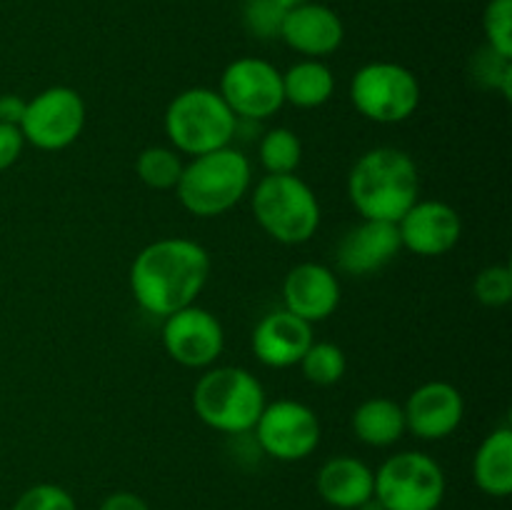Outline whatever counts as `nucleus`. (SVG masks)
<instances>
[{"label":"nucleus","mask_w":512,"mask_h":510,"mask_svg":"<svg viewBox=\"0 0 512 510\" xmlns=\"http://www.w3.org/2000/svg\"><path fill=\"white\" fill-rule=\"evenodd\" d=\"M210 255L190 238H160L145 245L130 265V290L145 313L168 318L195 305L208 285Z\"/></svg>","instance_id":"f257e3e1"},{"label":"nucleus","mask_w":512,"mask_h":510,"mask_svg":"<svg viewBox=\"0 0 512 510\" xmlns=\"http://www.w3.org/2000/svg\"><path fill=\"white\" fill-rule=\"evenodd\" d=\"M420 195L418 165L405 150L373 148L348 175V198L363 220L398 223Z\"/></svg>","instance_id":"f03ea898"},{"label":"nucleus","mask_w":512,"mask_h":510,"mask_svg":"<svg viewBox=\"0 0 512 510\" xmlns=\"http://www.w3.org/2000/svg\"><path fill=\"white\" fill-rule=\"evenodd\" d=\"M250 183V160L228 145L190 158V163L183 165L175 193L180 205L195 218H218L248 195Z\"/></svg>","instance_id":"7ed1b4c3"},{"label":"nucleus","mask_w":512,"mask_h":510,"mask_svg":"<svg viewBox=\"0 0 512 510\" xmlns=\"http://www.w3.org/2000/svg\"><path fill=\"white\" fill-rule=\"evenodd\" d=\"M265 403L268 400L260 380L238 365L208 368L193 390L195 415L223 435L250 433Z\"/></svg>","instance_id":"20e7f679"},{"label":"nucleus","mask_w":512,"mask_h":510,"mask_svg":"<svg viewBox=\"0 0 512 510\" xmlns=\"http://www.w3.org/2000/svg\"><path fill=\"white\" fill-rule=\"evenodd\" d=\"M238 123L233 110L213 88L183 90L170 100L163 115L170 148L190 158L228 148L238 133Z\"/></svg>","instance_id":"39448f33"},{"label":"nucleus","mask_w":512,"mask_h":510,"mask_svg":"<svg viewBox=\"0 0 512 510\" xmlns=\"http://www.w3.org/2000/svg\"><path fill=\"white\" fill-rule=\"evenodd\" d=\"M253 215L260 228L283 245L313 240L323 218L318 195L295 173L265 175L253 190Z\"/></svg>","instance_id":"423d86ee"},{"label":"nucleus","mask_w":512,"mask_h":510,"mask_svg":"<svg viewBox=\"0 0 512 510\" xmlns=\"http://www.w3.org/2000/svg\"><path fill=\"white\" fill-rule=\"evenodd\" d=\"M350 100L363 118L395 125L413 118L420 105V83L415 73L393 60H373L355 70Z\"/></svg>","instance_id":"0eeeda50"},{"label":"nucleus","mask_w":512,"mask_h":510,"mask_svg":"<svg viewBox=\"0 0 512 510\" xmlns=\"http://www.w3.org/2000/svg\"><path fill=\"white\" fill-rule=\"evenodd\" d=\"M375 500L385 510H438L445 498V473L420 450H403L375 470Z\"/></svg>","instance_id":"6e6552de"},{"label":"nucleus","mask_w":512,"mask_h":510,"mask_svg":"<svg viewBox=\"0 0 512 510\" xmlns=\"http://www.w3.org/2000/svg\"><path fill=\"white\" fill-rule=\"evenodd\" d=\"M85 128V100L68 85H53L28 100L20 120V133L38 150H65Z\"/></svg>","instance_id":"1a4fd4ad"},{"label":"nucleus","mask_w":512,"mask_h":510,"mask_svg":"<svg viewBox=\"0 0 512 510\" xmlns=\"http://www.w3.org/2000/svg\"><path fill=\"white\" fill-rule=\"evenodd\" d=\"M220 98L238 120H268L285 105L283 73L270 60L243 55L225 65L220 75Z\"/></svg>","instance_id":"9d476101"},{"label":"nucleus","mask_w":512,"mask_h":510,"mask_svg":"<svg viewBox=\"0 0 512 510\" xmlns=\"http://www.w3.org/2000/svg\"><path fill=\"white\" fill-rule=\"evenodd\" d=\"M250 433L255 435L260 453L283 463H298L320 445V420L315 410L300 400L283 398L265 403Z\"/></svg>","instance_id":"9b49d317"},{"label":"nucleus","mask_w":512,"mask_h":510,"mask_svg":"<svg viewBox=\"0 0 512 510\" xmlns=\"http://www.w3.org/2000/svg\"><path fill=\"white\" fill-rule=\"evenodd\" d=\"M163 348L183 368H210L223 355L225 330L210 310L188 305L163 318Z\"/></svg>","instance_id":"f8f14e48"},{"label":"nucleus","mask_w":512,"mask_h":510,"mask_svg":"<svg viewBox=\"0 0 512 510\" xmlns=\"http://www.w3.org/2000/svg\"><path fill=\"white\" fill-rule=\"evenodd\" d=\"M395 225L403 248L420 258H440L450 253L463 235L460 213L443 200L418 198Z\"/></svg>","instance_id":"ddd939ff"},{"label":"nucleus","mask_w":512,"mask_h":510,"mask_svg":"<svg viewBox=\"0 0 512 510\" xmlns=\"http://www.w3.org/2000/svg\"><path fill=\"white\" fill-rule=\"evenodd\" d=\"M405 428L420 440H445L460 428L465 415L463 393L453 383L430 380L410 393L403 405Z\"/></svg>","instance_id":"4468645a"},{"label":"nucleus","mask_w":512,"mask_h":510,"mask_svg":"<svg viewBox=\"0 0 512 510\" xmlns=\"http://www.w3.org/2000/svg\"><path fill=\"white\" fill-rule=\"evenodd\" d=\"M280 40L303 58H328L345 40L343 18L328 5L310 0L293 10H285Z\"/></svg>","instance_id":"2eb2a0df"},{"label":"nucleus","mask_w":512,"mask_h":510,"mask_svg":"<svg viewBox=\"0 0 512 510\" xmlns=\"http://www.w3.org/2000/svg\"><path fill=\"white\" fill-rule=\"evenodd\" d=\"M403 250L398 225L388 220H363L340 238L338 268L343 273L365 278L393 263Z\"/></svg>","instance_id":"dca6fc26"},{"label":"nucleus","mask_w":512,"mask_h":510,"mask_svg":"<svg viewBox=\"0 0 512 510\" xmlns=\"http://www.w3.org/2000/svg\"><path fill=\"white\" fill-rule=\"evenodd\" d=\"M283 303L288 313L305 323H323L340 305L338 275L323 263L295 265L283 280Z\"/></svg>","instance_id":"f3484780"},{"label":"nucleus","mask_w":512,"mask_h":510,"mask_svg":"<svg viewBox=\"0 0 512 510\" xmlns=\"http://www.w3.org/2000/svg\"><path fill=\"white\" fill-rule=\"evenodd\" d=\"M310 345H313V325L285 308L263 315L250 335L253 355L268 368L298 365Z\"/></svg>","instance_id":"a211bd4d"},{"label":"nucleus","mask_w":512,"mask_h":510,"mask_svg":"<svg viewBox=\"0 0 512 510\" xmlns=\"http://www.w3.org/2000/svg\"><path fill=\"white\" fill-rule=\"evenodd\" d=\"M375 470L353 455L330 458L318 470V493L330 508L358 510L365 500L373 498Z\"/></svg>","instance_id":"6ab92c4d"},{"label":"nucleus","mask_w":512,"mask_h":510,"mask_svg":"<svg viewBox=\"0 0 512 510\" xmlns=\"http://www.w3.org/2000/svg\"><path fill=\"white\" fill-rule=\"evenodd\" d=\"M473 478L485 495L508 498L512 493V430L508 425L485 435L473 460Z\"/></svg>","instance_id":"aec40b11"},{"label":"nucleus","mask_w":512,"mask_h":510,"mask_svg":"<svg viewBox=\"0 0 512 510\" xmlns=\"http://www.w3.org/2000/svg\"><path fill=\"white\" fill-rule=\"evenodd\" d=\"M353 433L360 443L373 448H388L405 435L403 405L390 398H368L355 408Z\"/></svg>","instance_id":"412c9836"},{"label":"nucleus","mask_w":512,"mask_h":510,"mask_svg":"<svg viewBox=\"0 0 512 510\" xmlns=\"http://www.w3.org/2000/svg\"><path fill=\"white\" fill-rule=\"evenodd\" d=\"M335 75L323 60L303 58L283 73L285 103L295 108L313 110L333 98Z\"/></svg>","instance_id":"4be33fe9"},{"label":"nucleus","mask_w":512,"mask_h":510,"mask_svg":"<svg viewBox=\"0 0 512 510\" xmlns=\"http://www.w3.org/2000/svg\"><path fill=\"white\" fill-rule=\"evenodd\" d=\"M260 163L268 175L295 173L303 160V143L290 128H270L258 145Z\"/></svg>","instance_id":"5701e85b"},{"label":"nucleus","mask_w":512,"mask_h":510,"mask_svg":"<svg viewBox=\"0 0 512 510\" xmlns=\"http://www.w3.org/2000/svg\"><path fill=\"white\" fill-rule=\"evenodd\" d=\"M183 165L178 150L168 148V145H150V148L140 150L138 160H135V173L148 188L173 190L183 173Z\"/></svg>","instance_id":"b1692460"},{"label":"nucleus","mask_w":512,"mask_h":510,"mask_svg":"<svg viewBox=\"0 0 512 510\" xmlns=\"http://www.w3.org/2000/svg\"><path fill=\"white\" fill-rule=\"evenodd\" d=\"M300 370H303L305 380H310L313 385H335L343 380V375L348 373V358H345L343 348L335 343H315L305 350V355L300 358Z\"/></svg>","instance_id":"393cba45"},{"label":"nucleus","mask_w":512,"mask_h":510,"mask_svg":"<svg viewBox=\"0 0 512 510\" xmlns=\"http://www.w3.org/2000/svg\"><path fill=\"white\" fill-rule=\"evenodd\" d=\"M473 78L483 88L498 90L505 100L512 98V60L495 53L493 48L483 45L473 58Z\"/></svg>","instance_id":"a878e982"},{"label":"nucleus","mask_w":512,"mask_h":510,"mask_svg":"<svg viewBox=\"0 0 512 510\" xmlns=\"http://www.w3.org/2000/svg\"><path fill=\"white\" fill-rule=\"evenodd\" d=\"M485 45L512 60V0H488L483 10Z\"/></svg>","instance_id":"bb28decb"},{"label":"nucleus","mask_w":512,"mask_h":510,"mask_svg":"<svg viewBox=\"0 0 512 510\" xmlns=\"http://www.w3.org/2000/svg\"><path fill=\"white\" fill-rule=\"evenodd\" d=\"M285 10L275 0H243V25L253 38H280Z\"/></svg>","instance_id":"cd10ccee"},{"label":"nucleus","mask_w":512,"mask_h":510,"mask_svg":"<svg viewBox=\"0 0 512 510\" xmlns=\"http://www.w3.org/2000/svg\"><path fill=\"white\" fill-rule=\"evenodd\" d=\"M475 298L488 308H503L512 300V270L510 265H488L478 273L473 283Z\"/></svg>","instance_id":"c85d7f7f"},{"label":"nucleus","mask_w":512,"mask_h":510,"mask_svg":"<svg viewBox=\"0 0 512 510\" xmlns=\"http://www.w3.org/2000/svg\"><path fill=\"white\" fill-rule=\"evenodd\" d=\"M13 510H78L73 495L53 483H38L15 500Z\"/></svg>","instance_id":"c756f323"},{"label":"nucleus","mask_w":512,"mask_h":510,"mask_svg":"<svg viewBox=\"0 0 512 510\" xmlns=\"http://www.w3.org/2000/svg\"><path fill=\"white\" fill-rule=\"evenodd\" d=\"M23 148H25V140L18 125L0 123V173L13 168V165L18 163Z\"/></svg>","instance_id":"7c9ffc66"},{"label":"nucleus","mask_w":512,"mask_h":510,"mask_svg":"<svg viewBox=\"0 0 512 510\" xmlns=\"http://www.w3.org/2000/svg\"><path fill=\"white\" fill-rule=\"evenodd\" d=\"M25 105H28V100L20 98V95L15 93L0 95V123L18 125L20 128V120H23L25 115Z\"/></svg>","instance_id":"2f4dec72"},{"label":"nucleus","mask_w":512,"mask_h":510,"mask_svg":"<svg viewBox=\"0 0 512 510\" xmlns=\"http://www.w3.org/2000/svg\"><path fill=\"white\" fill-rule=\"evenodd\" d=\"M100 510H150V505L145 503L140 495L128 493V490H120V493L108 495V498L100 503Z\"/></svg>","instance_id":"473e14b6"},{"label":"nucleus","mask_w":512,"mask_h":510,"mask_svg":"<svg viewBox=\"0 0 512 510\" xmlns=\"http://www.w3.org/2000/svg\"><path fill=\"white\" fill-rule=\"evenodd\" d=\"M275 3H278L283 10H293V8H298V5L310 3V0H275Z\"/></svg>","instance_id":"72a5a7b5"},{"label":"nucleus","mask_w":512,"mask_h":510,"mask_svg":"<svg viewBox=\"0 0 512 510\" xmlns=\"http://www.w3.org/2000/svg\"><path fill=\"white\" fill-rule=\"evenodd\" d=\"M358 510H385V508H383V505L378 503V500H375V495H373V498H370V500H365V503L360 505Z\"/></svg>","instance_id":"f704fd0d"}]
</instances>
